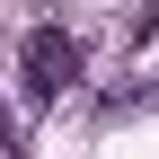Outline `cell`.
<instances>
[{"label":"cell","mask_w":159,"mask_h":159,"mask_svg":"<svg viewBox=\"0 0 159 159\" xmlns=\"http://www.w3.org/2000/svg\"><path fill=\"white\" fill-rule=\"evenodd\" d=\"M18 71H27V97H62L71 80H80V44H71L62 27H35L27 53H18Z\"/></svg>","instance_id":"1"},{"label":"cell","mask_w":159,"mask_h":159,"mask_svg":"<svg viewBox=\"0 0 159 159\" xmlns=\"http://www.w3.org/2000/svg\"><path fill=\"white\" fill-rule=\"evenodd\" d=\"M0 159H18V115L0 106Z\"/></svg>","instance_id":"2"}]
</instances>
